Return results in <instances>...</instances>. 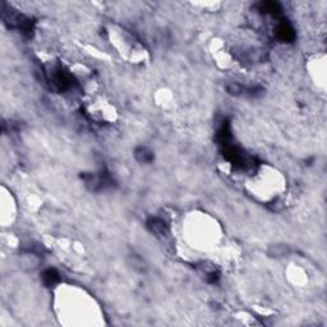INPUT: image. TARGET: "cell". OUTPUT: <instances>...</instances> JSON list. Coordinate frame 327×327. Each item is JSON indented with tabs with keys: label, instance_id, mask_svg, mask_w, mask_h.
<instances>
[{
	"label": "cell",
	"instance_id": "cell-3",
	"mask_svg": "<svg viewBox=\"0 0 327 327\" xmlns=\"http://www.w3.org/2000/svg\"><path fill=\"white\" fill-rule=\"evenodd\" d=\"M147 229L158 238H166L170 231L169 224L161 217H151L147 221Z\"/></svg>",
	"mask_w": 327,
	"mask_h": 327
},
{
	"label": "cell",
	"instance_id": "cell-7",
	"mask_svg": "<svg viewBox=\"0 0 327 327\" xmlns=\"http://www.w3.org/2000/svg\"><path fill=\"white\" fill-rule=\"evenodd\" d=\"M134 156L137 161L141 164H151L153 161L152 151L148 150L147 147H137L134 151Z\"/></svg>",
	"mask_w": 327,
	"mask_h": 327
},
{
	"label": "cell",
	"instance_id": "cell-6",
	"mask_svg": "<svg viewBox=\"0 0 327 327\" xmlns=\"http://www.w3.org/2000/svg\"><path fill=\"white\" fill-rule=\"evenodd\" d=\"M41 277H42L43 284L46 286H53L60 281V275H59V272L55 268H48V270H45L42 272V275H41Z\"/></svg>",
	"mask_w": 327,
	"mask_h": 327
},
{
	"label": "cell",
	"instance_id": "cell-2",
	"mask_svg": "<svg viewBox=\"0 0 327 327\" xmlns=\"http://www.w3.org/2000/svg\"><path fill=\"white\" fill-rule=\"evenodd\" d=\"M83 179L87 185L91 189H94V191H101V189L107 188V186H111L112 184L111 176L104 173L88 174V175H84Z\"/></svg>",
	"mask_w": 327,
	"mask_h": 327
},
{
	"label": "cell",
	"instance_id": "cell-4",
	"mask_svg": "<svg viewBox=\"0 0 327 327\" xmlns=\"http://www.w3.org/2000/svg\"><path fill=\"white\" fill-rule=\"evenodd\" d=\"M275 35L277 36V38L283 42H291V41L295 38V32H294V28L291 27V25L286 20H283L277 25L275 31Z\"/></svg>",
	"mask_w": 327,
	"mask_h": 327
},
{
	"label": "cell",
	"instance_id": "cell-5",
	"mask_svg": "<svg viewBox=\"0 0 327 327\" xmlns=\"http://www.w3.org/2000/svg\"><path fill=\"white\" fill-rule=\"evenodd\" d=\"M258 12L263 13V14L270 15H277L281 12V7L278 3L276 2H261L257 5Z\"/></svg>",
	"mask_w": 327,
	"mask_h": 327
},
{
	"label": "cell",
	"instance_id": "cell-1",
	"mask_svg": "<svg viewBox=\"0 0 327 327\" xmlns=\"http://www.w3.org/2000/svg\"><path fill=\"white\" fill-rule=\"evenodd\" d=\"M49 81L53 84L55 88L64 91V89L69 88V87L73 84V79L72 76L66 71H64L63 66H56L51 71V73L49 74Z\"/></svg>",
	"mask_w": 327,
	"mask_h": 327
}]
</instances>
